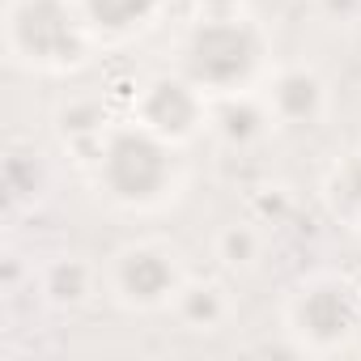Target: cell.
I'll list each match as a JSON object with an SVG mask.
<instances>
[{"label": "cell", "mask_w": 361, "mask_h": 361, "mask_svg": "<svg viewBox=\"0 0 361 361\" xmlns=\"http://www.w3.org/2000/svg\"><path fill=\"white\" fill-rule=\"evenodd\" d=\"M264 35L255 22L243 18H196L178 47V73L200 85L209 98L247 94L264 73Z\"/></svg>", "instance_id": "cell-1"}, {"label": "cell", "mask_w": 361, "mask_h": 361, "mask_svg": "<svg viewBox=\"0 0 361 361\" xmlns=\"http://www.w3.org/2000/svg\"><path fill=\"white\" fill-rule=\"evenodd\" d=\"M5 30L13 60L39 73L77 68L90 60V47L98 43L77 0H9Z\"/></svg>", "instance_id": "cell-2"}, {"label": "cell", "mask_w": 361, "mask_h": 361, "mask_svg": "<svg viewBox=\"0 0 361 361\" xmlns=\"http://www.w3.org/2000/svg\"><path fill=\"white\" fill-rule=\"evenodd\" d=\"M94 170H98L102 192L128 209L157 204L170 188V178H174L170 145L136 119L106 128V136L94 145Z\"/></svg>", "instance_id": "cell-3"}, {"label": "cell", "mask_w": 361, "mask_h": 361, "mask_svg": "<svg viewBox=\"0 0 361 361\" xmlns=\"http://www.w3.org/2000/svg\"><path fill=\"white\" fill-rule=\"evenodd\" d=\"M188 272L178 264V251L153 238L140 243H123L111 264H106V285L115 293V302L132 306V310H157L170 306L183 289Z\"/></svg>", "instance_id": "cell-4"}, {"label": "cell", "mask_w": 361, "mask_h": 361, "mask_svg": "<svg viewBox=\"0 0 361 361\" xmlns=\"http://www.w3.org/2000/svg\"><path fill=\"white\" fill-rule=\"evenodd\" d=\"M209 94L200 85H192L183 73L178 77H153L145 81V90L132 102L136 123H145L153 136H161L166 145H183L192 140L200 128H209Z\"/></svg>", "instance_id": "cell-5"}, {"label": "cell", "mask_w": 361, "mask_h": 361, "mask_svg": "<svg viewBox=\"0 0 361 361\" xmlns=\"http://www.w3.org/2000/svg\"><path fill=\"white\" fill-rule=\"evenodd\" d=\"M357 323H361V298L340 276H319V281L302 285L289 306V327L319 348L348 340L357 331Z\"/></svg>", "instance_id": "cell-6"}, {"label": "cell", "mask_w": 361, "mask_h": 361, "mask_svg": "<svg viewBox=\"0 0 361 361\" xmlns=\"http://www.w3.org/2000/svg\"><path fill=\"white\" fill-rule=\"evenodd\" d=\"M264 102H268L272 119L302 128V123H314V119L323 115V106H327V85L319 81L314 68L293 64V68L272 73V81H268V98H264Z\"/></svg>", "instance_id": "cell-7"}, {"label": "cell", "mask_w": 361, "mask_h": 361, "mask_svg": "<svg viewBox=\"0 0 361 361\" xmlns=\"http://www.w3.org/2000/svg\"><path fill=\"white\" fill-rule=\"evenodd\" d=\"M268 119H272L268 102H259V98H251V94H226V98H217L213 111H209V128H213L226 145H234V149L259 140V136L268 132Z\"/></svg>", "instance_id": "cell-8"}, {"label": "cell", "mask_w": 361, "mask_h": 361, "mask_svg": "<svg viewBox=\"0 0 361 361\" xmlns=\"http://www.w3.org/2000/svg\"><path fill=\"white\" fill-rule=\"evenodd\" d=\"M90 30L102 39H128V35H140L153 26L161 0H77Z\"/></svg>", "instance_id": "cell-9"}, {"label": "cell", "mask_w": 361, "mask_h": 361, "mask_svg": "<svg viewBox=\"0 0 361 361\" xmlns=\"http://www.w3.org/2000/svg\"><path fill=\"white\" fill-rule=\"evenodd\" d=\"M174 310L196 331H217L230 319V298L217 281H183V289L174 298Z\"/></svg>", "instance_id": "cell-10"}, {"label": "cell", "mask_w": 361, "mask_h": 361, "mask_svg": "<svg viewBox=\"0 0 361 361\" xmlns=\"http://www.w3.org/2000/svg\"><path fill=\"white\" fill-rule=\"evenodd\" d=\"M94 281H98V272L85 259H77V255H64V259H56V264L43 268V293L51 302H60V306L85 302L94 293Z\"/></svg>", "instance_id": "cell-11"}, {"label": "cell", "mask_w": 361, "mask_h": 361, "mask_svg": "<svg viewBox=\"0 0 361 361\" xmlns=\"http://www.w3.org/2000/svg\"><path fill=\"white\" fill-rule=\"evenodd\" d=\"M331 200H336V213H344L353 221V230H361V153H353L344 161V170H336Z\"/></svg>", "instance_id": "cell-12"}, {"label": "cell", "mask_w": 361, "mask_h": 361, "mask_svg": "<svg viewBox=\"0 0 361 361\" xmlns=\"http://www.w3.org/2000/svg\"><path fill=\"white\" fill-rule=\"evenodd\" d=\"M217 259L226 268H251L259 259V234L251 226H226L217 234Z\"/></svg>", "instance_id": "cell-13"}, {"label": "cell", "mask_w": 361, "mask_h": 361, "mask_svg": "<svg viewBox=\"0 0 361 361\" xmlns=\"http://www.w3.org/2000/svg\"><path fill=\"white\" fill-rule=\"evenodd\" d=\"M247 0H196V18H243Z\"/></svg>", "instance_id": "cell-14"}]
</instances>
